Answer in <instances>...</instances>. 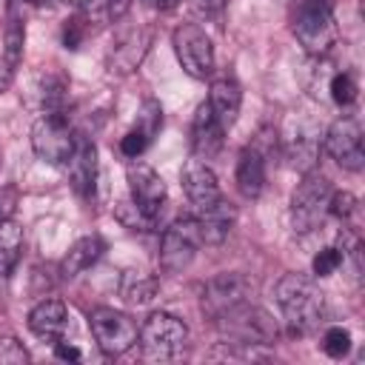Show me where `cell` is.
<instances>
[{
  "instance_id": "obj_22",
  "label": "cell",
  "mask_w": 365,
  "mask_h": 365,
  "mask_svg": "<svg viewBox=\"0 0 365 365\" xmlns=\"http://www.w3.org/2000/svg\"><path fill=\"white\" fill-rule=\"evenodd\" d=\"M282 154H285V160L294 171L308 174V171H314V165L319 160V140L314 134H297V137L288 140Z\"/></svg>"
},
{
  "instance_id": "obj_34",
  "label": "cell",
  "mask_w": 365,
  "mask_h": 365,
  "mask_svg": "<svg viewBox=\"0 0 365 365\" xmlns=\"http://www.w3.org/2000/svg\"><path fill=\"white\" fill-rule=\"evenodd\" d=\"M148 143H151V140H148L140 128H131V131L120 140V151H123L125 157H131V160H134V157H140V154L148 148Z\"/></svg>"
},
{
  "instance_id": "obj_26",
  "label": "cell",
  "mask_w": 365,
  "mask_h": 365,
  "mask_svg": "<svg viewBox=\"0 0 365 365\" xmlns=\"http://www.w3.org/2000/svg\"><path fill=\"white\" fill-rule=\"evenodd\" d=\"M40 100L46 111H66V100H68V83L60 74H46L43 77V88H40Z\"/></svg>"
},
{
  "instance_id": "obj_39",
  "label": "cell",
  "mask_w": 365,
  "mask_h": 365,
  "mask_svg": "<svg viewBox=\"0 0 365 365\" xmlns=\"http://www.w3.org/2000/svg\"><path fill=\"white\" fill-rule=\"evenodd\" d=\"M54 354H57V359H71V362L80 359V348H77V345H68V342H63V339L54 342Z\"/></svg>"
},
{
  "instance_id": "obj_33",
  "label": "cell",
  "mask_w": 365,
  "mask_h": 365,
  "mask_svg": "<svg viewBox=\"0 0 365 365\" xmlns=\"http://www.w3.org/2000/svg\"><path fill=\"white\" fill-rule=\"evenodd\" d=\"M356 197L354 194H348V191H334L331 194V205H328V214H334V217H339L342 222H348L354 214H356Z\"/></svg>"
},
{
  "instance_id": "obj_15",
  "label": "cell",
  "mask_w": 365,
  "mask_h": 365,
  "mask_svg": "<svg viewBox=\"0 0 365 365\" xmlns=\"http://www.w3.org/2000/svg\"><path fill=\"white\" fill-rule=\"evenodd\" d=\"M182 191L191 202L194 211H202L208 205H214L222 194H220V182H217V174L200 160V157H191L185 165H182Z\"/></svg>"
},
{
  "instance_id": "obj_38",
  "label": "cell",
  "mask_w": 365,
  "mask_h": 365,
  "mask_svg": "<svg viewBox=\"0 0 365 365\" xmlns=\"http://www.w3.org/2000/svg\"><path fill=\"white\" fill-rule=\"evenodd\" d=\"M191 3H194V9H197L200 14H205V17H220L222 9L228 6V0H191Z\"/></svg>"
},
{
  "instance_id": "obj_41",
  "label": "cell",
  "mask_w": 365,
  "mask_h": 365,
  "mask_svg": "<svg viewBox=\"0 0 365 365\" xmlns=\"http://www.w3.org/2000/svg\"><path fill=\"white\" fill-rule=\"evenodd\" d=\"M23 3H31V6H51L54 0H23Z\"/></svg>"
},
{
  "instance_id": "obj_29",
  "label": "cell",
  "mask_w": 365,
  "mask_h": 365,
  "mask_svg": "<svg viewBox=\"0 0 365 365\" xmlns=\"http://www.w3.org/2000/svg\"><path fill=\"white\" fill-rule=\"evenodd\" d=\"M134 128H140L148 140L163 128V108H160L157 100H145V103L140 106V111H137V125H134Z\"/></svg>"
},
{
  "instance_id": "obj_18",
  "label": "cell",
  "mask_w": 365,
  "mask_h": 365,
  "mask_svg": "<svg viewBox=\"0 0 365 365\" xmlns=\"http://www.w3.org/2000/svg\"><path fill=\"white\" fill-rule=\"evenodd\" d=\"M66 325H68V311L60 299H40L29 311V328L40 339H48V342L63 339Z\"/></svg>"
},
{
  "instance_id": "obj_8",
  "label": "cell",
  "mask_w": 365,
  "mask_h": 365,
  "mask_svg": "<svg viewBox=\"0 0 365 365\" xmlns=\"http://www.w3.org/2000/svg\"><path fill=\"white\" fill-rule=\"evenodd\" d=\"M88 325H91V334H94L100 351L108 356H120L137 345V334H140L137 322L123 311L100 305L88 314Z\"/></svg>"
},
{
  "instance_id": "obj_31",
  "label": "cell",
  "mask_w": 365,
  "mask_h": 365,
  "mask_svg": "<svg viewBox=\"0 0 365 365\" xmlns=\"http://www.w3.org/2000/svg\"><path fill=\"white\" fill-rule=\"evenodd\" d=\"M342 259H345V251H342V248H322V251L314 257L311 268H314L317 277H331V274L342 265Z\"/></svg>"
},
{
  "instance_id": "obj_2",
  "label": "cell",
  "mask_w": 365,
  "mask_h": 365,
  "mask_svg": "<svg viewBox=\"0 0 365 365\" xmlns=\"http://www.w3.org/2000/svg\"><path fill=\"white\" fill-rule=\"evenodd\" d=\"M291 31L311 57H325L339 37L331 0H297L291 11Z\"/></svg>"
},
{
  "instance_id": "obj_30",
  "label": "cell",
  "mask_w": 365,
  "mask_h": 365,
  "mask_svg": "<svg viewBox=\"0 0 365 365\" xmlns=\"http://www.w3.org/2000/svg\"><path fill=\"white\" fill-rule=\"evenodd\" d=\"M322 351H325L328 356H334V359H342V356L351 351V334H348L345 328H339V325L328 328V331L322 334Z\"/></svg>"
},
{
  "instance_id": "obj_13",
  "label": "cell",
  "mask_w": 365,
  "mask_h": 365,
  "mask_svg": "<svg viewBox=\"0 0 365 365\" xmlns=\"http://www.w3.org/2000/svg\"><path fill=\"white\" fill-rule=\"evenodd\" d=\"M148 46H151V34L143 26H125L111 37V46L106 51V63L117 74H131L143 63V57L148 54Z\"/></svg>"
},
{
  "instance_id": "obj_17",
  "label": "cell",
  "mask_w": 365,
  "mask_h": 365,
  "mask_svg": "<svg viewBox=\"0 0 365 365\" xmlns=\"http://www.w3.org/2000/svg\"><path fill=\"white\" fill-rule=\"evenodd\" d=\"M194 220H197L202 245H220L231 234L234 220H237V211H234V205L228 200L220 197L214 205H208L202 211H194Z\"/></svg>"
},
{
  "instance_id": "obj_5",
  "label": "cell",
  "mask_w": 365,
  "mask_h": 365,
  "mask_svg": "<svg viewBox=\"0 0 365 365\" xmlns=\"http://www.w3.org/2000/svg\"><path fill=\"white\" fill-rule=\"evenodd\" d=\"M331 194H334L331 182L322 174L308 171L302 177V182L294 188V197H291V225H294V231H299V234L317 231L328 217Z\"/></svg>"
},
{
  "instance_id": "obj_36",
  "label": "cell",
  "mask_w": 365,
  "mask_h": 365,
  "mask_svg": "<svg viewBox=\"0 0 365 365\" xmlns=\"http://www.w3.org/2000/svg\"><path fill=\"white\" fill-rule=\"evenodd\" d=\"M14 208H17V194H14V188H6V185H0V222L11 220Z\"/></svg>"
},
{
  "instance_id": "obj_6",
  "label": "cell",
  "mask_w": 365,
  "mask_h": 365,
  "mask_svg": "<svg viewBox=\"0 0 365 365\" xmlns=\"http://www.w3.org/2000/svg\"><path fill=\"white\" fill-rule=\"evenodd\" d=\"M74 137H77V131L71 128L66 111H46L31 125V148L48 165H63L66 163V157L74 148Z\"/></svg>"
},
{
  "instance_id": "obj_28",
  "label": "cell",
  "mask_w": 365,
  "mask_h": 365,
  "mask_svg": "<svg viewBox=\"0 0 365 365\" xmlns=\"http://www.w3.org/2000/svg\"><path fill=\"white\" fill-rule=\"evenodd\" d=\"M328 91H331V100H334L336 106H351V103L356 100V94H359V86H356L354 74L339 71V74H334V77H331Z\"/></svg>"
},
{
  "instance_id": "obj_32",
  "label": "cell",
  "mask_w": 365,
  "mask_h": 365,
  "mask_svg": "<svg viewBox=\"0 0 365 365\" xmlns=\"http://www.w3.org/2000/svg\"><path fill=\"white\" fill-rule=\"evenodd\" d=\"M29 362V351L14 336H0V365H23Z\"/></svg>"
},
{
  "instance_id": "obj_9",
  "label": "cell",
  "mask_w": 365,
  "mask_h": 365,
  "mask_svg": "<svg viewBox=\"0 0 365 365\" xmlns=\"http://www.w3.org/2000/svg\"><path fill=\"white\" fill-rule=\"evenodd\" d=\"M202 245L200 240V228H197V220L194 214L188 217H180L174 220L165 231H163V240H160V265L168 271V274H180L191 265L197 248Z\"/></svg>"
},
{
  "instance_id": "obj_27",
  "label": "cell",
  "mask_w": 365,
  "mask_h": 365,
  "mask_svg": "<svg viewBox=\"0 0 365 365\" xmlns=\"http://www.w3.org/2000/svg\"><path fill=\"white\" fill-rule=\"evenodd\" d=\"M114 214H117V220H120L128 231H154V228H157V220L148 217L145 211H140L131 200H120L117 208H114Z\"/></svg>"
},
{
  "instance_id": "obj_10",
  "label": "cell",
  "mask_w": 365,
  "mask_h": 365,
  "mask_svg": "<svg viewBox=\"0 0 365 365\" xmlns=\"http://www.w3.org/2000/svg\"><path fill=\"white\" fill-rule=\"evenodd\" d=\"M325 151L336 160L345 171H362L365 165V148H362V128L354 117H339L325 131Z\"/></svg>"
},
{
  "instance_id": "obj_21",
  "label": "cell",
  "mask_w": 365,
  "mask_h": 365,
  "mask_svg": "<svg viewBox=\"0 0 365 365\" xmlns=\"http://www.w3.org/2000/svg\"><path fill=\"white\" fill-rule=\"evenodd\" d=\"M103 251H106V242H103V237H100V234L80 237V240L68 248V254L63 257V262H60V274H63L66 279H71V277L83 274L86 268H91V265L103 257Z\"/></svg>"
},
{
  "instance_id": "obj_7",
  "label": "cell",
  "mask_w": 365,
  "mask_h": 365,
  "mask_svg": "<svg viewBox=\"0 0 365 365\" xmlns=\"http://www.w3.org/2000/svg\"><path fill=\"white\" fill-rule=\"evenodd\" d=\"M171 46H174V54H177L185 74H191L194 80L211 77V71H214V46H211V37L197 23L177 26L174 34H171Z\"/></svg>"
},
{
  "instance_id": "obj_14",
  "label": "cell",
  "mask_w": 365,
  "mask_h": 365,
  "mask_svg": "<svg viewBox=\"0 0 365 365\" xmlns=\"http://www.w3.org/2000/svg\"><path fill=\"white\" fill-rule=\"evenodd\" d=\"M71 182V188L80 197H91L94 194V182H97V148L91 143V137H86L83 131H77L74 137V148L66 157V163L60 165Z\"/></svg>"
},
{
  "instance_id": "obj_25",
  "label": "cell",
  "mask_w": 365,
  "mask_h": 365,
  "mask_svg": "<svg viewBox=\"0 0 365 365\" xmlns=\"http://www.w3.org/2000/svg\"><path fill=\"white\" fill-rule=\"evenodd\" d=\"M160 291V279L157 277H143V274H128L123 282V297L131 305H145L157 297Z\"/></svg>"
},
{
  "instance_id": "obj_24",
  "label": "cell",
  "mask_w": 365,
  "mask_h": 365,
  "mask_svg": "<svg viewBox=\"0 0 365 365\" xmlns=\"http://www.w3.org/2000/svg\"><path fill=\"white\" fill-rule=\"evenodd\" d=\"M23 40H26V31H23V20L17 14V3L9 6L6 11V26H3V60L14 68L23 57Z\"/></svg>"
},
{
  "instance_id": "obj_11",
  "label": "cell",
  "mask_w": 365,
  "mask_h": 365,
  "mask_svg": "<svg viewBox=\"0 0 365 365\" xmlns=\"http://www.w3.org/2000/svg\"><path fill=\"white\" fill-rule=\"evenodd\" d=\"M254 297V282L245 274H220L214 279L205 282L202 288V311L208 317H220L222 311L248 302Z\"/></svg>"
},
{
  "instance_id": "obj_3",
  "label": "cell",
  "mask_w": 365,
  "mask_h": 365,
  "mask_svg": "<svg viewBox=\"0 0 365 365\" xmlns=\"http://www.w3.org/2000/svg\"><path fill=\"white\" fill-rule=\"evenodd\" d=\"M214 322L228 339H234V345H274L279 334L274 317L251 299L222 311L220 317H214Z\"/></svg>"
},
{
  "instance_id": "obj_19",
  "label": "cell",
  "mask_w": 365,
  "mask_h": 365,
  "mask_svg": "<svg viewBox=\"0 0 365 365\" xmlns=\"http://www.w3.org/2000/svg\"><path fill=\"white\" fill-rule=\"evenodd\" d=\"M208 106L214 111V117L220 120L222 128H231L240 117V106H242V88L234 77H217L208 88Z\"/></svg>"
},
{
  "instance_id": "obj_1",
  "label": "cell",
  "mask_w": 365,
  "mask_h": 365,
  "mask_svg": "<svg viewBox=\"0 0 365 365\" xmlns=\"http://www.w3.org/2000/svg\"><path fill=\"white\" fill-rule=\"evenodd\" d=\"M274 294H277V305L282 308L291 336H308L319 331V325L325 322V294L317 288L311 277L285 274L277 282Z\"/></svg>"
},
{
  "instance_id": "obj_40",
  "label": "cell",
  "mask_w": 365,
  "mask_h": 365,
  "mask_svg": "<svg viewBox=\"0 0 365 365\" xmlns=\"http://www.w3.org/2000/svg\"><path fill=\"white\" fill-rule=\"evenodd\" d=\"M151 3H154L157 9H174V6L180 3V0H151Z\"/></svg>"
},
{
  "instance_id": "obj_23",
  "label": "cell",
  "mask_w": 365,
  "mask_h": 365,
  "mask_svg": "<svg viewBox=\"0 0 365 365\" xmlns=\"http://www.w3.org/2000/svg\"><path fill=\"white\" fill-rule=\"evenodd\" d=\"M23 251V228L14 220L0 222V279L11 277Z\"/></svg>"
},
{
  "instance_id": "obj_20",
  "label": "cell",
  "mask_w": 365,
  "mask_h": 365,
  "mask_svg": "<svg viewBox=\"0 0 365 365\" xmlns=\"http://www.w3.org/2000/svg\"><path fill=\"white\" fill-rule=\"evenodd\" d=\"M237 188L245 200H257L265 188V157L257 145L240 151L237 160Z\"/></svg>"
},
{
  "instance_id": "obj_35",
  "label": "cell",
  "mask_w": 365,
  "mask_h": 365,
  "mask_svg": "<svg viewBox=\"0 0 365 365\" xmlns=\"http://www.w3.org/2000/svg\"><path fill=\"white\" fill-rule=\"evenodd\" d=\"M83 37H86V23H83L80 17L66 20V26H63V46L74 51V48H80Z\"/></svg>"
},
{
  "instance_id": "obj_37",
  "label": "cell",
  "mask_w": 365,
  "mask_h": 365,
  "mask_svg": "<svg viewBox=\"0 0 365 365\" xmlns=\"http://www.w3.org/2000/svg\"><path fill=\"white\" fill-rule=\"evenodd\" d=\"M66 3L74 6L83 14H106V9H108L111 0H66Z\"/></svg>"
},
{
  "instance_id": "obj_12",
  "label": "cell",
  "mask_w": 365,
  "mask_h": 365,
  "mask_svg": "<svg viewBox=\"0 0 365 365\" xmlns=\"http://www.w3.org/2000/svg\"><path fill=\"white\" fill-rule=\"evenodd\" d=\"M125 177H128V194H131L128 200L140 211H145L148 217L160 220V211H163L165 197H168L163 177L151 165H145V163H131L128 171H125Z\"/></svg>"
},
{
  "instance_id": "obj_4",
  "label": "cell",
  "mask_w": 365,
  "mask_h": 365,
  "mask_svg": "<svg viewBox=\"0 0 365 365\" xmlns=\"http://www.w3.org/2000/svg\"><path fill=\"white\" fill-rule=\"evenodd\" d=\"M137 342H140L145 359H160V362L177 359L188 348V328L180 317H174L168 311H154L145 317V322L137 334Z\"/></svg>"
},
{
  "instance_id": "obj_16",
  "label": "cell",
  "mask_w": 365,
  "mask_h": 365,
  "mask_svg": "<svg viewBox=\"0 0 365 365\" xmlns=\"http://www.w3.org/2000/svg\"><path fill=\"white\" fill-rule=\"evenodd\" d=\"M222 143H225V128L214 117L211 106L202 103L194 114V123H191V148L200 160H208L222 148Z\"/></svg>"
}]
</instances>
